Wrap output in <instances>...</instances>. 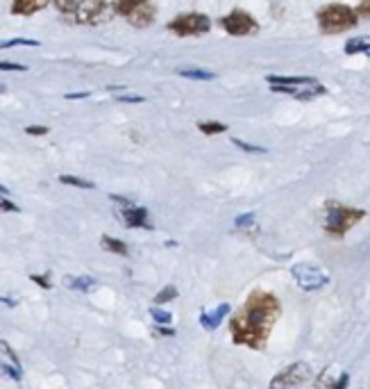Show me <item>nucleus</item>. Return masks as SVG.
Instances as JSON below:
<instances>
[{"label":"nucleus","instance_id":"nucleus-1","mask_svg":"<svg viewBox=\"0 0 370 389\" xmlns=\"http://www.w3.org/2000/svg\"><path fill=\"white\" fill-rule=\"evenodd\" d=\"M280 312L282 307L271 292H252L246 305L229 321L234 344L263 348Z\"/></svg>","mask_w":370,"mask_h":389},{"label":"nucleus","instance_id":"nucleus-2","mask_svg":"<svg viewBox=\"0 0 370 389\" xmlns=\"http://www.w3.org/2000/svg\"><path fill=\"white\" fill-rule=\"evenodd\" d=\"M357 18H359L357 11L341 3L325 5L318 11V23H320L322 32H327V34H339V32L350 30L352 26H357Z\"/></svg>","mask_w":370,"mask_h":389},{"label":"nucleus","instance_id":"nucleus-3","mask_svg":"<svg viewBox=\"0 0 370 389\" xmlns=\"http://www.w3.org/2000/svg\"><path fill=\"white\" fill-rule=\"evenodd\" d=\"M366 216L364 210L357 208H345V205L339 203H327V216H325V230L330 235L343 237L350 230L352 225H357Z\"/></svg>","mask_w":370,"mask_h":389},{"label":"nucleus","instance_id":"nucleus-4","mask_svg":"<svg viewBox=\"0 0 370 389\" xmlns=\"http://www.w3.org/2000/svg\"><path fill=\"white\" fill-rule=\"evenodd\" d=\"M111 7L114 5H109L107 0H85L68 18L75 23H85V26H98V23L111 18Z\"/></svg>","mask_w":370,"mask_h":389},{"label":"nucleus","instance_id":"nucleus-5","mask_svg":"<svg viewBox=\"0 0 370 389\" xmlns=\"http://www.w3.org/2000/svg\"><path fill=\"white\" fill-rule=\"evenodd\" d=\"M210 28H212L210 16L195 14V11L193 14H182L168 23V30L175 32L178 37H198V34L210 32Z\"/></svg>","mask_w":370,"mask_h":389},{"label":"nucleus","instance_id":"nucleus-6","mask_svg":"<svg viewBox=\"0 0 370 389\" xmlns=\"http://www.w3.org/2000/svg\"><path fill=\"white\" fill-rule=\"evenodd\" d=\"M291 273H293V278L298 282V287L305 289V292H318L330 282L327 273L316 265H295L291 269Z\"/></svg>","mask_w":370,"mask_h":389},{"label":"nucleus","instance_id":"nucleus-7","mask_svg":"<svg viewBox=\"0 0 370 389\" xmlns=\"http://www.w3.org/2000/svg\"><path fill=\"white\" fill-rule=\"evenodd\" d=\"M311 375H314V369H311L307 362H295L286 371H282L280 375H275V378L271 380V387L273 389H277V387H298V385L309 383Z\"/></svg>","mask_w":370,"mask_h":389},{"label":"nucleus","instance_id":"nucleus-8","mask_svg":"<svg viewBox=\"0 0 370 389\" xmlns=\"http://www.w3.org/2000/svg\"><path fill=\"white\" fill-rule=\"evenodd\" d=\"M221 26L225 32L234 34V37H248V34H254L259 30L257 21H254L246 11H232L229 16L221 18Z\"/></svg>","mask_w":370,"mask_h":389},{"label":"nucleus","instance_id":"nucleus-9","mask_svg":"<svg viewBox=\"0 0 370 389\" xmlns=\"http://www.w3.org/2000/svg\"><path fill=\"white\" fill-rule=\"evenodd\" d=\"M155 16H157V11H155V7L150 5V3H143V5H138L136 9H132L130 14H127L125 18L132 23L134 28H148L150 23L155 21Z\"/></svg>","mask_w":370,"mask_h":389},{"label":"nucleus","instance_id":"nucleus-10","mask_svg":"<svg viewBox=\"0 0 370 389\" xmlns=\"http://www.w3.org/2000/svg\"><path fill=\"white\" fill-rule=\"evenodd\" d=\"M229 314V305L227 303H223V305H218L216 310H212V312H202L200 314V326L205 328V330H216L218 326L223 324V319Z\"/></svg>","mask_w":370,"mask_h":389},{"label":"nucleus","instance_id":"nucleus-11","mask_svg":"<svg viewBox=\"0 0 370 389\" xmlns=\"http://www.w3.org/2000/svg\"><path fill=\"white\" fill-rule=\"evenodd\" d=\"M123 219L130 228H150L148 225V210L136 208V205H127L123 210Z\"/></svg>","mask_w":370,"mask_h":389},{"label":"nucleus","instance_id":"nucleus-12","mask_svg":"<svg viewBox=\"0 0 370 389\" xmlns=\"http://www.w3.org/2000/svg\"><path fill=\"white\" fill-rule=\"evenodd\" d=\"M50 0H14L11 5V14H23V16H30L34 11H41L48 7Z\"/></svg>","mask_w":370,"mask_h":389},{"label":"nucleus","instance_id":"nucleus-13","mask_svg":"<svg viewBox=\"0 0 370 389\" xmlns=\"http://www.w3.org/2000/svg\"><path fill=\"white\" fill-rule=\"evenodd\" d=\"M66 280V287H71V289H77V292H91V289H96V280L94 278H89V276H80V278H64Z\"/></svg>","mask_w":370,"mask_h":389},{"label":"nucleus","instance_id":"nucleus-14","mask_svg":"<svg viewBox=\"0 0 370 389\" xmlns=\"http://www.w3.org/2000/svg\"><path fill=\"white\" fill-rule=\"evenodd\" d=\"M178 75L189 78V80H202V82H207V80H214V78H216L212 71H202V68H178Z\"/></svg>","mask_w":370,"mask_h":389},{"label":"nucleus","instance_id":"nucleus-15","mask_svg":"<svg viewBox=\"0 0 370 389\" xmlns=\"http://www.w3.org/2000/svg\"><path fill=\"white\" fill-rule=\"evenodd\" d=\"M100 244L105 250H111V253H116V255H127V246L121 242V239H114V237H100Z\"/></svg>","mask_w":370,"mask_h":389},{"label":"nucleus","instance_id":"nucleus-16","mask_svg":"<svg viewBox=\"0 0 370 389\" xmlns=\"http://www.w3.org/2000/svg\"><path fill=\"white\" fill-rule=\"evenodd\" d=\"M268 85H311L316 82L314 78H280V75H268Z\"/></svg>","mask_w":370,"mask_h":389},{"label":"nucleus","instance_id":"nucleus-17","mask_svg":"<svg viewBox=\"0 0 370 389\" xmlns=\"http://www.w3.org/2000/svg\"><path fill=\"white\" fill-rule=\"evenodd\" d=\"M368 46H370L368 37H357V39H350L348 43H345V53H348V55H359V53H366Z\"/></svg>","mask_w":370,"mask_h":389},{"label":"nucleus","instance_id":"nucleus-18","mask_svg":"<svg viewBox=\"0 0 370 389\" xmlns=\"http://www.w3.org/2000/svg\"><path fill=\"white\" fill-rule=\"evenodd\" d=\"M148 3V0H114V11H119V14L127 16L132 9H136L138 5Z\"/></svg>","mask_w":370,"mask_h":389},{"label":"nucleus","instance_id":"nucleus-19","mask_svg":"<svg viewBox=\"0 0 370 389\" xmlns=\"http://www.w3.org/2000/svg\"><path fill=\"white\" fill-rule=\"evenodd\" d=\"M53 3H55V7L60 9L64 16H71L73 11L85 3V0H53Z\"/></svg>","mask_w":370,"mask_h":389},{"label":"nucleus","instance_id":"nucleus-20","mask_svg":"<svg viewBox=\"0 0 370 389\" xmlns=\"http://www.w3.org/2000/svg\"><path fill=\"white\" fill-rule=\"evenodd\" d=\"M60 182H62V185L80 187V189H94V182L82 180V178H77V176H60Z\"/></svg>","mask_w":370,"mask_h":389},{"label":"nucleus","instance_id":"nucleus-21","mask_svg":"<svg viewBox=\"0 0 370 389\" xmlns=\"http://www.w3.org/2000/svg\"><path fill=\"white\" fill-rule=\"evenodd\" d=\"M14 46H30V48H34V46H39L37 39H7V41H0V50H5V48H14Z\"/></svg>","mask_w":370,"mask_h":389},{"label":"nucleus","instance_id":"nucleus-22","mask_svg":"<svg viewBox=\"0 0 370 389\" xmlns=\"http://www.w3.org/2000/svg\"><path fill=\"white\" fill-rule=\"evenodd\" d=\"M198 128L205 134H218V132H225L227 125L225 123H198Z\"/></svg>","mask_w":370,"mask_h":389},{"label":"nucleus","instance_id":"nucleus-23","mask_svg":"<svg viewBox=\"0 0 370 389\" xmlns=\"http://www.w3.org/2000/svg\"><path fill=\"white\" fill-rule=\"evenodd\" d=\"M173 299H178V289L175 287H166V289H161L157 296H155V303H168Z\"/></svg>","mask_w":370,"mask_h":389},{"label":"nucleus","instance_id":"nucleus-24","mask_svg":"<svg viewBox=\"0 0 370 389\" xmlns=\"http://www.w3.org/2000/svg\"><path fill=\"white\" fill-rule=\"evenodd\" d=\"M150 314H153V319H155L157 324H170V314L164 312V310H157V307H153Z\"/></svg>","mask_w":370,"mask_h":389},{"label":"nucleus","instance_id":"nucleus-25","mask_svg":"<svg viewBox=\"0 0 370 389\" xmlns=\"http://www.w3.org/2000/svg\"><path fill=\"white\" fill-rule=\"evenodd\" d=\"M26 132L32 134V137H43V134L50 132V128H45V125H28Z\"/></svg>","mask_w":370,"mask_h":389},{"label":"nucleus","instance_id":"nucleus-26","mask_svg":"<svg viewBox=\"0 0 370 389\" xmlns=\"http://www.w3.org/2000/svg\"><path fill=\"white\" fill-rule=\"evenodd\" d=\"M234 144H236L239 148H244V151H250V153H266V148L252 146V144H244V142H239V139H234Z\"/></svg>","mask_w":370,"mask_h":389},{"label":"nucleus","instance_id":"nucleus-27","mask_svg":"<svg viewBox=\"0 0 370 389\" xmlns=\"http://www.w3.org/2000/svg\"><path fill=\"white\" fill-rule=\"evenodd\" d=\"M0 71H26L23 64H11V62H0Z\"/></svg>","mask_w":370,"mask_h":389},{"label":"nucleus","instance_id":"nucleus-28","mask_svg":"<svg viewBox=\"0 0 370 389\" xmlns=\"http://www.w3.org/2000/svg\"><path fill=\"white\" fill-rule=\"evenodd\" d=\"M21 208H16L14 203L7 201V198H0V212H18Z\"/></svg>","mask_w":370,"mask_h":389},{"label":"nucleus","instance_id":"nucleus-29","mask_svg":"<svg viewBox=\"0 0 370 389\" xmlns=\"http://www.w3.org/2000/svg\"><path fill=\"white\" fill-rule=\"evenodd\" d=\"M0 371H5L9 378H14V380H21V369L16 371L14 367H7V364H0Z\"/></svg>","mask_w":370,"mask_h":389},{"label":"nucleus","instance_id":"nucleus-30","mask_svg":"<svg viewBox=\"0 0 370 389\" xmlns=\"http://www.w3.org/2000/svg\"><path fill=\"white\" fill-rule=\"evenodd\" d=\"M252 221H254V214L239 216V219H236V228H248V225H252Z\"/></svg>","mask_w":370,"mask_h":389},{"label":"nucleus","instance_id":"nucleus-31","mask_svg":"<svg viewBox=\"0 0 370 389\" xmlns=\"http://www.w3.org/2000/svg\"><path fill=\"white\" fill-rule=\"evenodd\" d=\"M0 346H3V348L7 351V356L11 358V362H14V364H16V367L21 369V362H18V356H16V353H14V351H11V348H9V344H7V341H0Z\"/></svg>","mask_w":370,"mask_h":389},{"label":"nucleus","instance_id":"nucleus-32","mask_svg":"<svg viewBox=\"0 0 370 389\" xmlns=\"http://www.w3.org/2000/svg\"><path fill=\"white\" fill-rule=\"evenodd\" d=\"M30 280H32V282H37V284H41L43 289H50V282H48V278H45V276H30Z\"/></svg>","mask_w":370,"mask_h":389},{"label":"nucleus","instance_id":"nucleus-33","mask_svg":"<svg viewBox=\"0 0 370 389\" xmlns=\"http://www.w3.org/2000/svg\"><path fill=\"white\" fill-rule=\"evenodd\" d=\"M359 14L370 18V0H361V3H359Z\"/></svg>","mask_w":370,"mask_h":389},{"label":"nucleus","instance_id":"nucleus-34","mask_svg":"<svg viewBox=\"0 0 370 389\" xmlns=\"http://www.w3.org/2000/svg\"><path fill=\"white\" fill-rule=\"evenodd\" d=\"M119 100L121 102H143L146 98H141V96H119Z\"/></svg>","mask_w":370,"mask_h":389},{"label":"nucleus","instance_id":"nucleus-35","mask_svg":"<svg viewBox=\"0 0 370 389\" xmlns=\"http://www.w3.org/2000/svg\"><path fill=\"white\" fill-rule=\"evenodd\" d=\"M157 333L164 335V337H173V335H175V330H170V328H157Z\"/></svg>","mask_w":370,"mask_h":389},{"label":"nucleus","instance_id":"nucleus-36","mask_svg":"<svg viewBox=\"0 0 370 389\" xmlns=\"http://www.w3.org/2000/svg\"><path fill=\"white\" fill-rule=\"evenodd\" d=\"M0 303H5V305H9V307H14V305H16L14 301H9L7 296H0Z\"/></svg>","mask_w":370,"mask_h":389},{"label":"nucleus","instance_id":"nucleus-37","mask_svg":"<svg viewBox=\"0 0 370 389\" xmlns=\"http://www.w3.org/2000/svg\"><path fill=\"white\" fill-rule=\"evenodd\" d=\"M0 193H3V196H7V193H9V189H7V187H3V185H0Z\"/></svg>","mask_w":370,"mask_h":389},{"label":"nucleus","instance_id":"nucleus-38","mask_svg":"<svg viewBox=\"0 0 370 389\" xmlns=\"http://www.w3.org/2000/svg\"><path fill=\"white\" fill-rule=\"evenodd\" d=\"M364 55H368V57H370V46H368V48H366V53H364Z\"/></svg>","mask_w":370,"mask_h":389},{"label":"nucleus","instance_id":"nucleus-39","mask_svg":"<svg viewBox=\"0 0 370 389\" xmlns=\"http://www.w3.org/2000/svg\"><path fill=\"white\" fill-rule=\"evenodd\" d=\"M0 94H5V87L3 85H0Z\"/></svg>","mask_w":370,"mask_h":389}]
</instances>
